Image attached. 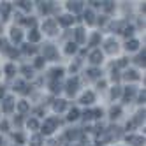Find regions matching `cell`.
<instances>
[{"instance_id":"6","label":"cell","mask_w":146,"mask_h":146,"mask_svg":"<svg viewBox=\"0 0 146 146\" xmlns=\"http://www.w3.org/2000/svg\"><path fill=\"white\" fill-rule=\"evenodd\" d=\"M104 49H106L108 53H116L118 51V42L114 39H108L106 44H104Z\"/></svg>"},{"instance_id":"36","label":"cell","mask_w":146,"mask_h":146,"mask_svg":"<svg viewBox=\"0 0 146 146\" xmlns=\"http://www.w3.org/2000/svg\"><path fill=\"white\" fill-rule=\"evenodd\" d=\"M120 114H121V109H120V108H113V109H111V118H113V120L118 118Z\"/></svg>"},{"instance_id":"31","label":"cell","mask_w":146,"mask_h":146,"mask_svg":"<svg viewBox=\"0 0 146 146\" xmlns=\"http://www.w3.org/2000/svg\"><path fill=\"white\" fill-rule=\"evenodd\" d=\"M79 135H81L79 130H69V132H67V139H78Z\"/></svg>"},{"instance_id":"8","label":"cell","mask_w":146,"mask_h":146,"mask_svg":"<svg viewBox=\"0 0 146 146\" xmlns=\"http://www.w3.org/2000/svg\"><path fill=\"white\" fill-rule=\"evenodd\" d=\"M134 95H135V88L134 86H127V88H125V92H123V100L125 102H130L134 99Z\"/></svg>"},{"instance_id":"50","label":"cell","mask_w":146,"mask_h":146,"mask_svg":"<svg viewBox=\"0 0 146 146\" xmlns=\"http://www.w3.org/2000/svg\"><path fill=\"white\" fill-rule=\"evenodd\" d=\"M83 116H85V120H92L93 114H92V111H85V114H83Z\"/></svg>"},{"instance_id":"53","label":"cell","mask_w":146,"mask_h":146,"mask_svg":"<svg viewBox=\"0 0 146 146\" xmlns=\"http://www.w3.org/2000/svg\"><path fill=\"white\" fill-rule=\"evenodd\" d=\"M0 129H2V130H7V129H9L7 121H2V123H0Z\"/></svg>"},{"instance_id":"45","label":"cell","mask_w":146,"mask_h":146,"mask_svg":"<svg viewBox=\"0 0 146 146\" xmlns=\"http://www.w3.org/2000/svg\"><path fill=\"white\" fill-rule=\"evenodd\" d=\"M127 64H129V60H127V58H120L116 65H118V67H125V65H127Z\"/></svg>"},{"instance_id":"21","label":"cell","mask_w":146,"mask_h":146,"mask_svg":"<svg viewBox=\"0 0 146 146\" xmlns=\"http://www.w3.org/2000/svg\"><path fill=\"white\" fill-rule=\"evenodd\" d=\"M39 39H40V34H39V32H37V30L34 28V30H32V32H30V34H28V40H30V42H37V40H39Z\"/></svg>"},{"instance_id":"22","label":"cell","mask_w":146,"mask_h":146,"mask_svg":"<svg viewBox=\"0 0 146 146\" xmlns=\"http://www.w3.org/2000/svg\"><path fill=\"white\" fill-rule=\"evenodd\" d=\"M125 48H127L129 51H135V49L139 48V40H135V39H132V40H129V42H127V46H125Z\"/></svg>"},{"instance_id":"46","label":"cell","mask_w":146,"mask_h":146,"mask_svg":"<svg viewBox=\"0 0 146 146\" xmlns=\"http://www.w3.org/2000/svg\"><path fill=\"white\" fill-rule=\"evenodd\" d=\"M0 48H2L4 51H7V49H9V46H7V40H5V39H0Z\"/></svg>"},{"instance_id":"12","label":"cell","mask_w":146,"mask_h":146,"mask_svg":"<svg viewBox=\"0 0 146 146\" xmlns=\"http://www.w3.org/2000/svg\"><path fill=\"white\" fill-rule=\"evenodd\" d=\"M11 39L14 40V42H21V39H23V34H21V30L14 27V28L11 30Z\"/></svg>"},{"instance_id":"20","label":"cell","mask_w":146,"mask_h":146,"mask_svg":"<svg viewBox=\"0 0 146 146\" xmlns=\"http://www.w3.org/2000/svg\"><path fill=\"white\" fill-rule=\"evenodd\" d=\"M143 121H144V109H143V111H139L137 114H135V118L132 120V123H134V125H141Z\"/></svg>"},{"instance_id":"15","label":"cell","mask_w":146,"mask_h":146,"mask_svg":"<svg viewBox=\"0 0 146 146\" xmlns=\"http://www.w3.org/2000/svg\"><path fill=\"white\" fill-rule=\"evenodd\" d=\"M74 35H76V42L78 44H83V42H85V30H83V28H76L74 30Z\"/></svg>"},{"instance_id":"39","label":"cell","mask_w":146,"mask_h":146,"mask_svg":"<svg viewBox=\"0 0 146 146\" xmlns=\"http://www.w3.org/2000/svg\"><path fill=\"white\" fill-rule=\"evenodd\" d=\"M111 79H113L114 83H118V81H120V74H118V70H116V69H113V74H111Z\"/></svg>"},{"instance_id":"43","label":"cell","mask_w":146,"mask_h":146,"mask_svg":"<svg viewBox=\"0 0 146 146\" xmlns=\"http://www.w3.org/2000/svg\"><path fill=\"white\" fill-rule=\"evenodd\" d=\"M23 51H25V53H35V48L30 46V44H27V46H23Z\"/></svg>"},{"instance_id":"18","label":"cell","mask_w":146,"mask_h":146,"mask_svg":"<svg viewBox=\"0 0 146 146\" xmlns=\"http://www.w3.org/2000/svg\"><path fill=\"white\" fill-rule=\"evenodd\" d=\"M0 11H2V19H7L9 11H11V5H9L7 2H4V4H2V7H0Z\"/></svg>"},{"instance_id":"47","label":"cell","mask_w":146,"mask_h":146,"mask_svg":"<svg viewBox=\"0 0 146 146\" xmlns=\"http://www.w3.org/2000/svg\"><path fill=\"white\" fill-rule=\"evenodd\" d=\"M92 114H93V118H100V116H102V109H95V111H92Z\"/></svg>"},{"instance_id":"19","label":"cell","mask_w":146,"mask_h":146,"mask_svg":"<svg viewBox=\"0 0 146 146\" xmlns=\"http://www.w3.org/2000/svg\"><path fill=\"white\" fill-rule=\"evenodd\" d=\"M85 19H86L88 25H93V23H95V14H93V11H90V9H88V11L85 13Z\"/></svg>"},{"instance_id":"49","label":"cell","mask_w":146,"mask_h":146,"mask_svg":"<svg viewBox=\"0 0 146 146\" xmlns=\"http://www.w3.org/2000/svg\"><path fill=\"white\" fill-rule=\"evenodd\" d=\"M7 51H9V55H11L13 58H14V56H18V49H14V48H11V49H7Z\"/></svg>"},{"instance_id":"59","label":"cell","mask_w":146,"mask_h":146,"mask_svg":"<svg viewBox=\"0 0 146 146\" xmlns=\"http://www.w3.org/2000/svg\"><path fill=\"white\" fill-rule=\"evenodd\" d=\"M0 144H2V137H0Z\"/></svg>"},{"instance_id":"3","label":"cell","mask_w":146,"mask_h":146,"mask_svg":"<svg viewBox=\"0 0 146 146\" xmlns=\"http://www.w3.org/2000/svg\"><path fill=\"white\" fill-rule=\"evenodd\" d=\"M42 53H44V60H55V58H56V55H58L53 44H44Z\"/></svg>"},{"instance_id":"28","label":"cell","mask_w":146,"mask_h":146,"mask_svg":"<svg viewBox=\"0 0 146 146\" xmlns=\"http://www.w3.org/2000/svg\"><path fill=\"white\" fill-rule=\"evenodd\" d=\"M51 92H53V93H60V92H62V85H60L58 81H53V83H51Z\"/></svg>"},{"instance_id":"11","label":"cell","mask_w":146,"mask_h":146,"mask_svg":"<svg viewBox=\"0 0 146 146\" xmlns=\"http://www.w3.org/2000/svg\"><path fill=\"white\" fill-rule=\"evenodd\" d=\"M127 141L132 143L134 146H143L144 144V137H139V135H127Z\"/></svg>"},{"instance_id":"58","label":"cell","mask_w":146,"mask_h":146,"mask_svg":"<svg viewBox=\"0 0 146 146\" xmlns=\"http://www.w3.org/2000/svg\"><path fill=\"white\" fill-rule=\"evenodd\" d=\"M0 97H4V88L0 86Z\"/></svg>"},{"instance_id":"30","label":"cell","mask_w":146,"mask_h":146,"mask_svg":"<svg viewBox=\"0 0 146 146\" xmlns=\"http://www.w3.org/2000/svg\"><path fill=\"white\" fill-rule=\"evenodd\" d=\"M120 95H121V88L116 85V86H114V88L111 90V97H113V99H118Z\"/></svg>"},{"instance_id":"27","label":"cell","mask_w":146,"mask_h":146,"mask_svg":"<svg viewBox=\"0 0 146 146\" xmlns=\"http://www.w3.org/2000/svg\"><path fill=\"white\" fill-rule=\"evenodd\" d=\"M16 5H19L21 9H25V11H30V9H32V4L27 2V0H19V2H16Z\"/></svg>"},{"instance_id":"38","label":"cell","mask_w":146,"mask_h":146,"mask_svg":"<svg viewBox=\"0 0 146 146\" xmlns=\"http://www.w3.org/2000/svg\"><path fill=\"white\" fill-rule=\"evenodd\" d=\"M86 74H88L90 78H99V76H100V70H97V69H90Z\"/></svg>"},{"instance_id":"32","label":"cell","mask_w":146,"mask_h":146,"mask_svg":"<svg viewBox=\"0 0 146 146\" xmlns=\"http://www.w3.org/2000/svg\"><path fill=\"white\" fill-rule=\"evenodd\" d=\"M99 40H100V34H93L92 39H90V46H97Z\"/></svg>"},{"instance_id":"48","label":"cell","mask_w":146,"mask_h":146,"mask_svg":"<svg viewBox=\"0 0 146 146\" xmlns=\"http://www.w3.org/2000/svg\"><path fill=\"white\" fill-rule=\"evenodd\" d=\"M14 139H16V141L19 143V144H21V143L25 141V139H23V135H21V134H14Z\"/></svg>"},{"instance_id":"24","label":"cell","mask_w":146,"mask_h":146,"mask_svg":"<svg viewBox=\"0 0 146 146\" xmlns=\"http://www.w3.org/2000/svg\"><path fill=\"white\" fill-rule=\"evenodd\" d=\"M79 118V111L74 108V109H70V113H69V116H67V120L69 121H74V120H78Z\"/></svg>"},{"instance_id":"9","label":"cell","mask_w":146,"mask_h":146,"mask_svg":"<svg viewBox=\"0 0 146 146\" xmlns=\"http://www.w3.org/2000/svg\"><path fill=\"white\" fill-rule=\"evenodd\" d=\"M123 78L127 79V81H137L139 79V74H137V70H134V69H129L127 72L123 74Z\"/></svg>"},{"instance_id":"54","label":"cell","mask_w":146,"mask_h":146,"mask_svg":"<svg viewBox=\"0 0 146 146\" xmlns=\"http://www.w3.org/2000/svg\"><path fill=\"white\" fill-rule=\"evenodd\" d=\"M134 127H135V125H134L132 121H129V123H127V130H130V129H134Z\"/></svg>"},{"instance_id":"16","label":"cell","mask_w":146,"mask_h":146,"mask_svg":"<svg viewBox=\"0 0 146 146\" xmlns=\"http://www.w3.org/2000/svg\"><path fill=\"white\" fill-rule=\"evenodd\" d=\"M65 106H67V102H65V100H62V99L55 100V104H53V108H55V111H56V113H62V111L65 109Z\"/></svg>"},{"instance_id":"41","label":"cell","mask_w":146,"mask_h":146,"mask_svg":"<svg viewBox=\"0 0 146 146\" xmlns=\"http://www.w3.org/2000/svg\"><path fill=\"white\" fill-rule=\"evenodd\" d=\"M21 70H23V74H25L27 78H32V76H34V74H32V69H30V67H27V65H25Z\"/></svg>"},{"instance_id":"17","label":"cell","mask_w":146,"mask_h":146,"mask_svg":"<svg viewBox=\"0 0 146 146\" xmlns=\"http://www.w3.org/2000/svg\"><path fill=\"white\" fill-rule=\"evenodd\" d=\"M30 86H27L23 81H16V86H14V90H18V92H21V93H30V90H28Z\"/></svg>"},{"instance_id":"33","label":"cell","mask_w":146,"mask_h":146,"mask_svg":"<svg viewBox=\"0 0 146 146\" xmlns=\"http://www.w3.org/2000/svg\"><path fill=\"white\" fill-rule=\"evenodd\" d=\"M76 49H78V48H76V44H74V42H69V44H67V48H65V53L72 55V53H76Z\"/></svg>"},{"instance_id":"13","label":"cell","mask_w":146,"mask_h":146,"mask_svg":"<svg viewBox=\"0 0 146 146\" xmlns=\"http://www.w3.org/2000/svg\"><path fill=\"white\" fill-rule=\"evenodd\" d=\"M72 21H74V18H72L70 14H64V16H60V18H58V23H60V25H64V27L72 25Z\"/></svg>"},{"instance_id":"29","label":"cell","mask_w":146,"mask_h":146,"mask_svg":"<svg viewBox=\"0 0 146 146\" xmlns=\"http://www.w3.org/2000/svg\"><path fill=\"white\" fill-rule=\"evenodd\" d=\"M121 34H123L125 37H130V35L134 34V27H132V25H129V27H125V28L121 30Z\"/></svg>"},{"instance_id":"7","label":"cell","mask_w":146,"mask_h":146,"mask_svg":"<svg viewBox=\"0 0 146 146\" xmlns=\"http://www.w3.org/2000/svg\"><path fill=\"white\" fill-rule=\"evenodd\" d=\"M13 109H14V100H13V97H5L4 102H2V111L4 113H11Z\"/></svg>"},{"instance_id":"2","label":"cell","mask_w":146,"mask_h":146,"mask_svg":"<svg viewBox=\"0 0 146 146\" xmlns=\"http://www.w3.org/2000/svg\"><path fill=\"white\" fill-rule=\"evenodd\" d=\"M78 85H79V79H78V78H72V79L67 81L65 92H67V95H69V97H72V95H74V93L78 92Z\"/></svg>"},{"instance_id":"52","label":"cell","mask_w":146,"mask_h":146,"mask_svg":"<svg viewBox=\"0 0 146 146\" xmlns=\"http://www.w3.org/2000/svg\"><path fill=\"white\" fill-rule=\"evenodd\" d=\"M21 21H23L25 25H34V23H35V21H34L32 18H30V19H21Z\"/></svg>"},{"instance_id":"42","label":"cell","mask_w":146,"mask_h":146,"mask_svg":"<svg viewBox=\"0 0 146 146\" xmlns=\"http://www.w3.org/2000/svg\"><path fill=\"white\" fill-rule=\"evenodd\" d=\"M40 11H42V13H48V11H49V2H40Z\"/></svg>"},{"instance_id":"14","label":"cell","mask_w":146,"mask_h":146,"mask_svg":"<svg viewBox=\"0 0 146 146\" xmlns=\"http://www.w3.org/2000/svg\"><path fill=\"white\" fill-rule=\"evenodd\" d=\"M93 100H95V95H93L92 92H86L85 95L81 97V100H79V102H81V104H85V106H88V104H92Z\"/></svg>"},{"instance_id":"44","label":"cell","mask_w":146,"mask_h":146,"mask_svg":"<svg viewBox=\"0 0 146 146\" xmlns=\"http://www.w3.org/2000/svg\"><path fill=\"white\" fill-rule=\"evenodd\" d=\"M35 67H37V69H42V67H44V58H37V60H35Z\"/></svg>"},{"instance_id":"4","label":"cell","mask_w":146,"mask_h":146,"mask_svg":"<svg viewBox=\"0 0 146 146\" xmlns=\"http://www.w3.org/2000/svg\"><path fill=\"white\" fill-rule=\"evenodd\" d=\"M102 58H104V55H102V51H100V49H93L92 53H90V62H92L93 65L102 64Z\"/></svg>"},{"instance_id":"34","label":"cell","mask_w":146,"mask_h":146,"mask_svg":"<svg viewBox=\"0 0 146 146\" xmlns=\"http://www.w3.org/2000/svg\"><path fill=\"white\" fill-rule=\"evenodd\" d=\"M18 111H19V113H27V111H28V104H27L25 100H21V102L18 104Z\"/></svg>"},{"instance_id":"10","label":"cell","mask_w":146,"mask_h":146,"mask_svg":"<svg viewBox=\"0 0 146 146\" xmlns=\"http://www.w3.org/2000/svg\"><path fill=\"white\" fill-rule=\"evenodd\" d=\"M67 9L72 13H81L83 11V2H69L67 4Z\"/></svg>"},{"instance_id":"57","label":"cell","mask_w":146,"mask_h":146,"mask_svg":"<svg viewBox=\"0 0 146 146\" xmlns=\"http://www.w3.org/2000/svg\"><path fill=\"white\" fill-rule=\"evenodd\" d=\"M90 4H92V5H93V7H100V5H102V4H100V2H90Z\"/></svg>"},{"instance_id":"35","label":"cell","mask_w":146,"mask_h":146,"mask_svg":"<svg viewBox=\"0 0 146 146\" xmlns=\"http://www.w3.org/2000/svg\"><path fill=\"white\" fill-rule=\"evenodd\" d=\"M14 72H16V69H14V65H11V64H9V65L5 67V74H7L9 78H13V76H14Z\"/></svg>"},{"instance_id":"51","label":"cell","mask_w":146,"mask_h":146,"mask_svg":"<svg viewBox=\"0 0 146 146\" xmlns=\"http://www.w3.org/2000/svg\"><path fill=\"white\" fill-rule=\"evenodd\" d=\"M144 99H146V93H144V90H143V92L139 93V102L143 104V102H144Z\"/></svg>"},{"instance_id":"56","label":"cell","mask_w":146,"mask_h":146,"mask_svg":"<svg viewBox=\"0 0 146 146\" xmlns=\"http://www.w3.org/2000/svg\"><path fill=\"white\" fill-rule=\"evenodd\" d=\"M14 123H16V125H19V123H21V116H18V118H14Z\"/></svg>"},{"instance_id":"23","label":"cell","mask_w":146,"mask_h":146,"mask_svg":"<svg viewBox=\"0 0 146 146\" xmlns=\"http://www.w3.org/2000/svg\"><path fill=\"white\" fill-rule=\"evenodd\" d=\"M144 58H146V53H144V49H143L141 53L135 56V60H134V62H135L137 65H144V64H146V60H144Z\"/></svg>"},{"instance_id":"55","label":"cell","mask_w":146,"mask_h":146,"mask_svg":"<svg viewBox=\"0 0 146 146\" xmlns=\"http://www.w3.org/2000/svg\"><path fill=\"white\" fill-rule=\"evenodd\" d=\"M99 23H100V25H104V23H106V16H100V19H99Z\"/></svg>"},{"instance_id":"5","label":"cell","mask_w":146,"mask_h":146,"mask_svg":"<svg viewBox=\"0 0 146 146\" xmlns=\"http://www.w3.org/2000/svg\"><path fill=\"white\" fill-rule=\"evenodd\" d=\"M42 28H44V32L49 34V35H55L56 34V23L53 21V19H46L44 25H42Z\"/></svg>"},{"instance_id":"1","label":"cell","mask_w":146,"mask_h":146,"mask_svg":"<svg viewBox=\"0 0 146 146\" xmlns=\"http://www.w3.org/2000/svg\"><path fill=\"white\" fill-rule=\"evenodd\" d=\"M58 123H60V121H58L56 118H48V120L42 123V134H46V135L53 134V130H55V127H56Z\"/></svg>"},{"instance_id":"25","label":"cell","mask_w":146,"mask_h":146,"mask_svg":"<svg viewBox=\"0 0 146 146\" xmlns=\"http://www.w3.org/2000/svg\"><path fill=\"white\" fill-rule=\"evenodd\" d=\"M30 146H42V137L40 135H34L30 139Z\"/></svg>"},{"instance_id":"40","label":"cell","mask_w":146,"mask_h":146,"mask_svg":"<svg viewBox=\"0 0 146 146\" xmlns=\"http://www.w3.org/2000/svg\"><path fill=\"white\" fill-rule=\"evenodd\" d=\"M28 127H30V129H34V130H35V129H39L37 120H34V118H32V120H28Z\"/></svg>"},{"instance_id":"26","label":"cell","mask_w":146,"mask_h":146,"mask_svg":"<svg viewBox=\"0 0 146 146\" xmlns=\"http://www.w3.org/2000/svg\"><path fill=\"white\" fill-rule=\"evenodd\" d=\"M62 76H64V69H53V70H51V78H55V79H60Z\"/></svg>"},{"instance_id":"37","label":"cell","mask_w":146,"mask_h":146,"mask_svg":"<svg viewBox=\"0 0 146 146\" xmlns=\"http://www.w3.org/2000/svg\"><path fill=\"white\" fill-rule=\"evenodd\" d=\"M102 5H104V9H106L108 13H111L114 9V2H102Z\"/></svg>"}]
</instances>
